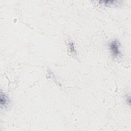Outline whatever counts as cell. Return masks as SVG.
<instances>
[{
  "mask_svg": "<svg viewBox=\"0 0 131 131\" xmlns=\"http://www.w3.org/2000/svg\"><path fill=\"white\" fill-rule=\"evenodd\" d=\"M110 49L114 57H117L121 54L119 50L120 45L118 40L115 39L109 43Z\"/></svg>",
  "mask_w": 131,
  "mask_h": 131,
  "instance_id": "obj_1",
  "label": "cell"
},
{
  "mask_svg": "<svg viewBox=\"0 0 131 131\" xmlns=\"http://www.w3.org/2000/svg\"><path fill=\"white\" fill-rule=\"evenodd\" d=\"M8 102V99L7 97V96L4 94L3 93V92H1V106H5L7 104Z\"/></svg>",
  "mask_w": 131,
  "mask_h": 131,
  "instance_id": "obj_2",
  "label": "cell"
}]
</instances>
